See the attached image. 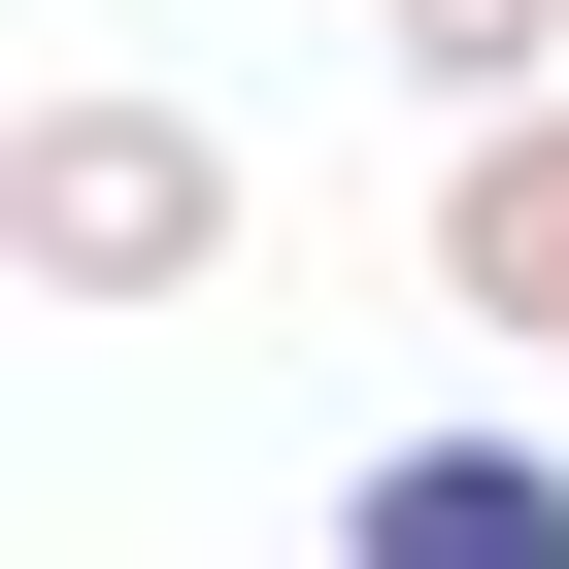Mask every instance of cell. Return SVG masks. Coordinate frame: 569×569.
<instances>
[{
	"mask_svg": "<svg viewBox=\"0 0 569 569\" xmlns=\"http://www.w3.org/2000/svg\"><path fill=\"white\" fill-rule=\"evenodd\" d=\"M234 268H268V168H234L168 68L0 101V302H234Z\"/></svg>",
	"mask_w": 569,
	"mask_h": 569,
	"instance_id": "cell-1",
	"label": "cell"
},
{
	"mask_svg": "<svg viewBox=\"0 0 569 569\" xmlns=\"http://www.w3.org/2000/svg\"><path fill=\"white\" fill-rule=\"evenodd\" d=\"M436 336L569 402V68L536 101H436Z\"/></svg>",
	"mask_w": 569,
	"mask_h": 569,
	"instance_id": "cell-2",
	"label": "cell"
},
{
	"mask_svg": "<svg viewBox=\"0 0 569 569\" xmlns=\"http://www.w3.org/2000/svg\"><path fill=\"white\" fill-rule=\"evenodd\" d=\"M336 569H569V436H536V369H502L469 436H369V469H336Z\"/></svg>",
	"mask_w": 569,
	"mask_h": 569,
	"instance_id": "cell-3",
	"label": "cell"
},
{
	"mask_svg": "<svg viewBox=\"0 0 569 569\" xmlns=\"http://www.w3.org/2000/svg\"><path fill=\"white\" fill-rule=\"evenodd\" d=\"M369 68H402V101H536V68H569V0H369Z\"/></svg>",
	"mask_w": 569,
	"mask_h": 569,
	"instance_id": "cell-4",
	"label": "cell"
}]
</instances>
